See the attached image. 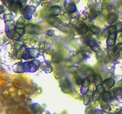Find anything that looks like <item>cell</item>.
Returning <instances> with one entry per match:
<instances>
[{
	"label": "cell",
	"mask_w": 122,
	"mask_h": 114,
	"mask_svg": "<svg viewBox=\"0 0 122 114\" xmlns=\"http://www.w3.org/2000/svg\"><path fill=\"white\" fill-rule=\"evenodd\" d=\"M103 99H104V100H105V101L110 100L111 99L110 94L109 93H106L105 94H104Z\"/></svg>",
	"instance_id": "1"
}]
</instances>
